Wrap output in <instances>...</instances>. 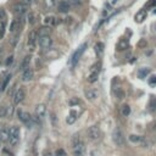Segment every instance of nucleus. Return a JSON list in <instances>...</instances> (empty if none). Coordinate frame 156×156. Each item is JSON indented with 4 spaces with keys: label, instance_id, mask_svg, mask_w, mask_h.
Masks as SVG:
<instances>
[{
    "label": "nucleus",
    "instance_id": "f257e3e1",
    "mask_svg": "<svg viewBox=\"0 0 156 156\" xmlns=\"http://www.w3.org/2000/svg\"><path fill=\"white\" fill-rule=\"evenodd\" d=\"M72 151L74 156H83L84 154V144L78 134L73 135L72 138Z\"/></svg>",
    "mask_w": 156,
    "mask_h": 156
},
{
    "label": "nucleus",
    "instance_id": "f03ea898",
    "mask_svg": "<svg viewBox=\"0 0 156 156\" xmlns=\"http://www.w3.org/2000/svg\"><path fill=\"white\" fill-rule=\"evenodd\" d=\"M20 127L19 126H12L10 129H9V140L8 143L11 145V146H16L20 141Z\"/></svg>",
    "mask_w": 156,
    "mask_h": 156
},
{
    "label": "nucleus",
    "instance_id": "7ed1b4c3",
    "mask_svg": "<svg viewBox=\"0 0 156 156\" xmlns=\"http://www.w3.org/2000/svg\"><path fill=\"white\" fill-rule=\"evenodd\" d=\"M17 117H19V120H20L23 124H26L27 127H32L33 123H34L33 117L31 116V114L27 112V111H25V110H22V109H19V110H17Z\"/></svg>",
    "mask_w": 156,
    "mask_h": 156
},
{
    "label": "nucleus",
    "instance_id": "20e7f679",
    "mask_svg": "<svg viewBox=\"0 0 156 156\" xmlns=\"http://www.w3.org/2000/svg\"><path fill=\"white\" fill-rule=\"evenodd\" d=\"M87 135H88V138H89L90 140H93V141H98V140H100V139H101L103 133H101V129H100L98 126H92V127H89V128H88V131H87Z\"/></svg>",
    "mask_w": 156,
    "mask_h": 156
},
{
    "label": "nucleus",
    "instance_id": "39448f33",
    "mask_svg": "<svg viewBox=\"0 0 156 156\" xmlns=\"http://www.w3.org/2000/svg\"><path fill=\"white\" fill-rule=\"evenodd\" d=\"M100 67H101V63L98 62L95 63L92 68H90V74L88 76V82L89 83H95L99 78V73H100Z\"/></svg>",
    "mask_w": 156,
    "mask_h": 156
},
{
    "label": "nucleus",
    "instance_id": "423d86ee",
    "mask_svg": "<svg viewBox=\"0 0 156 156\" xmlns=\"http://www.w3.org/2000/svg\"><path fill=\"white\" fill-rule=\"evenodd\" d=\"M27 10H28V5H26V4H23V3H17V4H15L14 8H12V11H14V14H15L17 17H22V16L27 12Z\"/></svg>",
    "mask_w": 156,
    "mask_h": 156
},
{
    "label": "nucleus",
    "instance_id": "0eeeda50",
    "mask_svg": "<svg viewBox=\"0 0 156 156\" xmlns=\"http://www.w3.org/2000/svg\"><path fill=\"white\" fill-rule=\"evenodd\" d=\"M25 98H26V90H25L22 87H20V88L15 92V94H14V97H12V103H14V105H19L20 103H22V101L25 100Z\"/></svg>",
    "mask_w": 156,
    "mask_h": 156
},
{
    "label": "nucleus",
    "instance_id": "6e6552de",
    "mask_svg": "<svg viewBox=\"0 0 156 156\" xmlns=\"http://www.w3.org/2000/svg\"><path fill=\"white\" fill-rule=\"evenodd\" d=\"M112 140L114 143L117 145V146H122L124 144V137H123V133L121 132V129L116 128L114 132H112Z\"/></svg>",
    "mask_w": 156,
    "mask_h": 156
},
{
    "label": "nucleus",
    "instance_id": "1a4fd4ad",
    "mask_svg": "<svg viewBox=\"0 0 156 156\" xmlns=\"http://www.w3.org/2000/svg\"><path fill=\"white\" fill-rule=\"evenodd\" d=\"M37 43H38V33L36 31H31L28 34V39H27V46L31 50H34Z\"/></svg>",
    "mask_w": 156,
    "mask_h": 156
},
{
    "label": "nucleus",
    "instance_id": "9d476101",
    "mask_svg": "<svg viewBox=\"0 0 156 156\" xmlns=\"http://www.w3.org/2000/svg\"><path fill=\"white\" fill-rule=\"evenodd\" d=\"M86 48H87V44L84 43L82 46L78 48V50H77V51L73 54V56H72V59H71V63H72V66H73V67L76 66V63H77L78 61H80V59H81L82 54L86 51Z\"/></svg>",
    "mask_w": 156,
    "mask_h": 156
},
{
    "label": "nucleus",
    "instance_id": "9b49d317",
    "mask_svg": "<svg viewBox=\"0 0 156 156\" xmlns=\"http://www.w3.org/2000/svg\"><path fill=\"white\" fill-rule=\"evenodd\" d=\"M38 44L42 49H49L53 44V39L50 36H44V37H38Z\"/></svg>",
    "mask_w": 156,
    "mask_h": 156
},
{
    "label": "nucleus",
    "instance_id": "f8f14e48",
    "mask_svg": "<svg viewBox=\"0 0 156 156\" xmlns=\"http://www.w3.org/2000/svg\"><path fill=\"white\" fill-rule=\"evenodd\" d=\"M34 114L37 118H43L46 115V106L44 104H38L34 109Z\"/></svg>",
    "mask_w": 156,
    "mask_h": 156
},
{
    "label": "nucleus",
    "instance_id": "ddd939ff",
    "mask_svg": "<svg viewBox=\"0 0 156 156\" xmlns=\"http://www.w3.org/2000/svg\"><path fill=\"white\" fill-rule=\"evenodd\" d=\"M33 78H34V71L31 67L23 70V72H22V81L23 82H29L33 80Z\"/></svg>",
    "mask_w": 156,
    "mask_h": 156
},
{
    "label": "nucleus",
    "instance_id": "4468645a",
    "mask_svg": "<svg viewBox=\"0 0 156 156\" xmlns=\"http://www.w3.org/2000/svg\"><path fill=\"white\" fill-rule=\"evenodd\" d=\"M71 4L70 2H66V0H61V2L57 3V11L59 12H68L71 10Z\"/></svg>",
    "mask_w": 156,
    "mask_h": 156
},
{
    "label": "nucleus",
    "instance_id": "2eb2a0df",
    "mask_svg": "<svg viewBox=\"0 0 156 156\" xmlns=\"http://www.w3.org/2000/svg\"><path fill=\"white\" fill-rule=\"evenodd\" d=\"M43 22H44L45 26L53 27V26H55L56 23H60V22H61V19H57V17L50 15V16H45L44 20H43Z\"/></svg>",
    "mask_w": 156,
    "mask_h": 156
},
{
    "label": "nucleus",
    "instance_id": "dca6fc26",
    "mask_svg": "<svg viewBox=\"0 0 156 156\" xmlns=\"http://www.w3.org/2000/svg\"><path fill=\"white\" fill-rule=\"evenodd\" d=\"M20 19L21 17H17V19H15L12 21V23L10 26V32L11 33H15L16 31H20L21 29V27H22V20H20Z\"/></svg>",
    "mask_w": 156,
    "mask_h": 156
},
{
    "label": "nucleus",
    "instance_id": "f3484780",
    "mask_svg": "<svg viewBox=\"0 0 156 156\" xmlns=\"http://www.w3.org/2000/svg\"><path fill=\"white\" fill-rule=\"evenodd\" d=\"M128 46H129V42H128V39L122 38V39H120V40H118V43H117V45H116V49H117L118 51H123V50H126Z\"/></svg>",
    "mask_w": 156,
    "mask_h": 156
},
{
    "label": "nucleus",
    "instance_id": "a211bd4d",
    "mask_svg": "<svg viewBox=\"0 0 156 156\" xmlns=\"http://www.w3.org/2000/svg\"><path fill=\"white\" fill-rule=\"evenodd\" d=\"M146 10L145 9H143V10H140V11H138L137 14H135V16H134V20H135V22H138V23H141L145 19H146Z\"/></svg>",
    "mask_w": 156,
    "mask_h": 156
},
{
    "label": "nucleus",
    "instance_id": "6ab92c4d",
    "mask_svg": "<svg viewBox=\"0 0 156 156\" xmlns=\"http://www.w3.org/2000/svg\"><path fill=\"white\" fill-rule=\"evenodd\" d=\"M9 140V129L6 127L0 129V143H6Z\"/></svg>",
    "mask_w": 156,
    "mask_h": 156
},
{
    "label": "nucleus",
    "instance_id": "aec40b11",
    "mask_svg": "<svg viewBox=\"0 0 156 156\" xmlns=\"http://www.w3.org/2000/svg\"><path fill=\"white\" fill-rule=\"evenodd\" d=\"M84 94H86V98L89 99V100H95L99 95L98 90H95V89H88V90L84 92Z\"/></svg>",
    "mask_w": 156,
    "mask_h": 156
},
{
    "label": "nucleus",
    "instance_id": "412c9836",
    "mask_svg": "<svg viewBox=\"0 0 156 156\" xmlns=\"http://www.w3.org/2000/svg\"><path fill=\"white\" fill-rule=\"evenodd\" d=\"M77 117H78V114L72 110V111L68 114V116H67V118H66V122H67L68 124H73V123L77 121Z\"/></svg>",
    "mask_w": 156,
    "mask_h": 156
},
{
    "label": "nucleus",
    "instance_id": "4be33fe9",
    "mask_svg": "<svg viewBox=\"0 0 156 156\" xmlns=\"http://www.w3.org/2000/svg\"><path fill=\"white\" fill-rule=\"evenodd\" d=\"M38 37H44V36H49L50 33H51V27H49V26H44V27H42L38 32Z\"/></svg>",
    "mask_w": 156,
    "mask_h": 156
},
{
    "label": "nucleus",
    "instance_id": "5701e85b",
    "mask_svg": "<svg viewBox=\"0 0 156 156\" xmlns=\"http://www.w3.org/2000/svg\"><path fill=\"white\" fill-rule=\"evenodd\" d=\"M31 60H32V56H31V55H26V56L23 57V61L21 62V70H22V71L29 67V63H31Z\"/></svg>",
    "mask_w": 156,
    "mask_h": 156
},
{
    "label": "nucleus",
    "instance_id": "b1692460",
    "mask_svg": "<svg viewBox=\"0 0 156 156\" xmlns=\"http://www.w3.org/2000/svg\"><path fill=\"white\" fill-rule=\"evenodd\" d=\"M128 139H129V141L133 143V144H139V143H143V141H144L143 137L137 135V134H131V135L128 137Z\"/></svg>",
    "mask_w": 156,
    "mask_h": 156
},
{
    "label": "nucleus",
    "instance_id": "393cba45",
    "mask_svg": "<svg viewBox=\"0 0 156 156\" xmlns=\"http://www.w3.org/2000/svg\"><path fill=\"white\" fill-rule=\"evenodd\" d=\"M114 94H115V97H116L117 99H120V100L124 99V97H126L124 90H123L122 88H120V87H117V88H115V89H114Z\"/></svg>",
    "mask_w": 156,
    "mask_h": 156
},
{
    "label": "nucleus",
    "instance_id": "a878e982",
    "mask_svg": "<svg viewBox=\"0 0 156 156\" xmlns=\"http://www.w3.org/2000/svg\"><path fill=\"white\" fill-rule=\"evenodd\" d=\"M10 80H11V74H6V76H5V78H4V81L2 82V86H0V90L4 92V90L8 88Z\"/></svg>",
    "mask_w": 156,
    "mask_h": 156
},
{
    "label": "nucleus",
    "instance_id": "bb28decb",
    "mask_svg": "<svg viewBox=\"0 0 156 156\" xmlns=\"http://www.w3.org/2000/svg\"><path fill=\"white\" fill-rule=\"evenodd\" d=\"M37 21H38V15L37 14H34V12H31L29 15H28V22H29V25H36L37 23Z\"/></svg>",
    "mask_w": 156,
    "mask_h": 156
},
{
    "label": "nucleus",
    "instance_id": "cd10ccee",
    "mask_svg": "<svg viewBox=\"0 0 156 156\" xmlns=\"http://www.w3.org/2000/svg\"><path fill=\"white\" fill-rule=\"evenodd\" d=\"M5 29H6V21L5 20H0V39L4 37Z\"/></svg>",
    "mask_w": 156,
    "mask_h": 156
},
{
    "label": "nucleus",
    "instance_id": "c85d7f7f",
    "mask_svg": "<svg viewBox=\"0 0 156 156\" xmlns=\"http://www.w3.org/2000/svg\"><path fill=\"white\" fill-rule=\"evenodd\" d=\"M121 114H122V116H124V117H127V116H129V114H131V107H129V105H123L122 107H121Z\"/></svg>",
    "mask_w": 156,
    "mask_h": 156
},
{
    "label": "nucleus",
    "instance_id": "c756f323",
    "mask_svg": "<svg viewBox=\"0 0 156 156\" xmlns=\"http://www.w3.org/2000/svg\"><path fill=\"white\" fill-rule=\"evenodd\" d=\"M94 49H95V53H97V54L100 56V55L103 54V51H104V44L99 42V43H97V44H95Z\"/></svg>",
    "mask_w": 156,
    "mask_h": 156
},
{
    "label": "nucleus",
    "instance_id": "7c9ffc66",
    "mask_svg": "<svg viewBox=\"0 0 156 156\" xmlns=\"http://www.w3.org/2000/svg\"><path fill=\"white\" fill-rule=\"evenodd\" d=\"M149 109H150L151 112H155L156 111V97H151L150 104H149Z\"/></svg>",
    "mask_w": 156,
    "mask_h": 156
},
{
    "label": "nucleus",
    "instance_id": "2f4dec72",
    "mask_svg": "<svg viewBox=\"0 0 156 156\" xmlns=\"http://www.w3.org/2000/svg\"><path fill=\"white\" fill-rule=\"evenodd\" d=\"M50 121H51L53 127H57V116H56L55 112H51L50 114Z\"/></svg>",
    "mask_w": 156,
    "mask_h": 156
},
{
    "label": "nucleus",
    "instance_id": "473e14b6",
    "mask_svg": "<svg viewBox=\"0 0 156 156\" xmlns=\"http://www.w3.org/2000/svg\"><path fill=\"white\" fill-rule=\"evenodd\" d=\"M149 73H150V70H149V68H141V70L139 71V73H138V74H139V77H140V78H145Z\"/></svg>",
    "mask_w": 156,
    "mask_h": 156
},
{
    "label": "nucleus",
    "instance_id": "72a5a7b5",
    "mask_svg": "<svg viewBox=\"0 0 156 156\" xmlns=\"http://www.w3.org/2000/svg\"><path fill=\"white\" fill-rule=\"evenodd\" d=\"M6 114H8V106L2 105L0 106V117H6Z\"/></svg>",
    "mask_w": 156,
    "mask_h": 156
},
{
    "label": "nucleus",
    "instance_id": "f704fd0d",
    "mask_svg": "<svg viewBox=\"0 0 156 156\" xmlns=\"http://www.w3.org/2000/svg\"><path fill=\"white\" fill-rule=\"evenodd\" d=\"M80 103H81V100L78 99V98H71V99H70V101H68V104H70L71 106H73V105H78Z\"/></svg>",
    "mask_w": 156,
    "mask_h": 156
},
{
    "label": "nucleus",
    "instance_id": "c9c22d12",
    "mask_svg": "<svg viewBox=\"0 0 156 156\" xmlns=\"http://www.w3.org/2000/svg\"><path fill=\"white\" fill-rule=\"evenodd\" d=\"M12 62H14V55H10L8 59H6V61H5V66H10V65H12Z\"/></svg>",
    "mask_w": 156,
    "mask_h": 156
},
{
    "label": "nucleus",
    "instance_id": "e433bc0d",
    "mask_svg": "<svg viewBox=\"0 0 156 156\" xmlns=\"http://www.w3.org/2000/svg\"><path fill=\"white\" fill-rule=\"evenodd\" d=\"M55 156H66V151L63 149H57L55 151Z\"/></svg>",
    "mask_w": 156,
    "mask_h": 156
},
{
    "label": "nucleus",
    "instance_id": "4c0bfd02",
    "mask_svg": "<svg viewBox=\"0 0 156 156\" xmlns=\"http://www.w3.org/2000/svg\"><path fill=\"white\" fill-rule=\"evenodd\" d=\"M68 2H70V4H71V5H74V6L81 5V4H82V0H68Z\"/></svg>",
    "mask_w": 156,
    "mask_h": 156
},
{
    "label": "nucleus",
    "instance_id": "58836bf2",
    "mask_svg": "<svg viewBox=\"0 0 156 156\" xmlns=\"http://www.w3.org/2000/svg\"><path fill=\"white\" fill-rule=\"evenodd\" d=\"M149 84H150V86H155V84H156V76H151V77H150Z\"/></svg>",
    "mask_w": 156,
    "mask_h": 156
},
{
    "label": "nucleus",
    "instance_id": "ea45409f",
    "mask_svg": "<svg viewBox=\"0 0 156 156\" xmlns=\"http://www.w3.org/2000/svg\"><path fill=\"white\" fill-rule=\"evenodd\" d=\"M155 5H156V0H150L149 3H146L145 8H152V6H155Z\"/></svg>",
    "mask_w": 156,
    "mask_h": 156
},
{
    "label": "nucleus",
    "instance_id": "a19ab883",
    "mask_svg": "<svg viewBox=\"0 0 156 156\" xmlns=\"http://www.w3.org/2000/svg\"><path fill=\"white\" fill-rule=\"evenodd\" d=\"M5 19H6V15H5L4 9H0V20H5Z\"/></svg>",
    "mask_w": 156,
    "mask_h": 156
},
{
    "label": "nucleus",
    "instance_id": "79ce46f5",
    "mask_svg": "<svg viewBox=\"0 0 156 156\" xmlns=\"http://www.w3.org/2000/svg\"><path fill=\"white\" fill-rule=\"evenodd\" d=\"M33 2H34V0H22V3L26 4V5H31Z\"/></svg>",
    "mask_w": 156,
    "mask_h": 156
},
{
    "label": "nucleus",
    "instance_id": "37998d69",
    "mask_svg": "<svg viewBox=\"0 0 156 156\" xmlns=\"http://www.w3.org/2000/svg\"><path fill=\"white\" fill-rule=\"evenodd\" d=\"M139 46H141V48H144L145 45H146V42L145 40H141V42H139V44H138Z\"/></svg>",
    "mask_w": 156,
    "mask_h": 156
},
{
    "label": "nucleus",
    "instance_id": "c03bdc74",
    "mask_svg": "<svg viewBox=\"0 0 156 156\" xmlns=\"http://www.w3.org/2000/svg\"><path fill=\"white\" fill-rule=\"evenodd\" d=\"M65 20H66V21H65V22H66V23H71V22H72V20H73V19H72V17H67V19H65Z\"/></svg>",
    "mask_w": 156,
    "mask_h": 156
},
{
    "label": "nucleus",
    "instance_id": "a18cd8bd",
    "mask_svg": "<svg viewBox=\"0 0 156 156\" xmlns=\"http://www.w3.org/2000/svg\"><path fill=\"white\" fill-rule=\"evenodd\" d=\"M45 156H55V154H53V152H46Z\"/></svg>",
    "mask_w": 156,
    "mask_h": 156
}]
</instances>
